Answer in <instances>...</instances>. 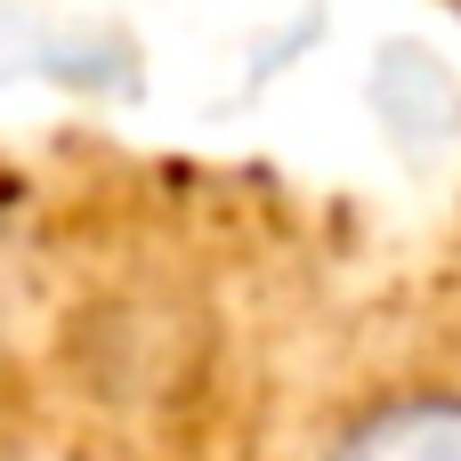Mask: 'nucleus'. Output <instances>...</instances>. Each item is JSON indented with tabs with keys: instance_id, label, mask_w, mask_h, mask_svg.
Masks as SVG:
<instances>
[{
	"instance_id": "1",
	"label": "nucleus",
	"mask_w": 461,
	"mask_h": 461,
	"mask_svg": "<svg viewBox=\"0 0 461 461\" xmlns=\"http://www.w3.org/2000/svg\"><path fill=\"white\" fill-rule=\"evenodd\" d=\"M324 461H461V397L446 389H413V397H389L373 413H357Z\"/></svg>"
}]
</instances>
